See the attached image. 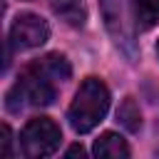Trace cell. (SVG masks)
Wrapping results in <instances>:
<instances>
[{
    "label": "cell",
    "instance_id": "6da1fadb",
    "mask_svg": "<svg viewBox=\"0 0 159 159\" xmlns=\"http://www.w3.org/2000/svg\"><path fill=\"white\" fill-rule=\"evenodd\" d=\"M57 87L60 82L35 60L32 65H27L20 75V80L10 87L7 97H5V107L15 114H20L27 107H45L52 104V99L57 97Z\"/></svg>",
    "mask_w": 159,
    "mask_h": 159
},
{
    "label": "cell",
    "instance_id": "7a4b0ae2",
    "mask_svg": "<svg viewBox=\"0 0 159 159\" xmlns=\"http://www.w3.org/2000/svg\"><path fill=\"white\" fill-rule=\"evenodd\" d=\"M109 109V89L99 77H87L82 80L80 89L75 92V99L67 109L70 127L77 134L92 132L107 114Z\"/></svg>",
    "mask_w": 159,
    "mask_h": 159
},
{
    "label": "cell",
    "instance_id": "3957f363",
    "mask_svg": "<svg viewBox=\"0 0 159 159\" xmlns=\"http://www.w3.org/2000/svg\"><path fill=\"white\" fill-rule=\"evenodd\" d=\"M99 12L112 42L129 57H137V15L132 0H99Z\"/></svg>",
    "mask_w": 159,
    "mask_h": 159
},
{
    "label": "cell",
    "instance_id": "277c9868",
    "mask_svg": "<svg viewBox=\"0 0 159 159\" xmlns=\"http://www.w3.org/2000/svg\"><path fill=\"white\" fill-rule=\"evenodd\" d=\"M60 142L62 132L50 117H32L20 132V149L27 159H42L55 154Z\"/></svg>",
    "mask_w": 159,
    "mask_h": 159
},
{
    "label": "cell",
    "instance_id": "5b68a950",
    "mask_svg": "<svg viewBox=\"0 0 159 159\" xmlns=\"http://www.w3.org/2000/svg\"><path fill=\"white\" fill-rule=\"evenodd\" d=\"M50 40V25L35 12H20L10 25V45L15 50H35Z\"/></svg>",
    "mask_w": 159,
    "mask_h": 159
},
{
    "label": "cell",
    "instance_id": "8992f818",
    "mask_svg": "<svg viewBox=\"0 0 159 159\" xmlns=\"http://www.w3.org/2000/svg\"><path fill=\"white\" fill-rule=\"evenodd\" d=\"M94 157H102V159H127L132 152H129V144L117 134V132H104L94 147H92Z\"/></svg>",
    "mask_w": 159,
    "mask_h": 159
},
{
    "label": "cell",
    "instance_id": "52a82bcc",
    "mask_svg": "<svg viewBox=\"0 0 159 159\" xmlns=\"http://www.w3.org/2000/svg\"><path fill=\"white\" fill-rule=\"evenodd\" d=\"M134 15L139 30H152L159 22V0H134Z\"/></svg>",
    "mask_w": 159,
    "mask_h": 159
},
{
    "label": "cell",
    "instance_id": "ba28073f",
    "mask_svg": "<svg viewBox=\"0 0 159 159\" xmlns=\"http://www.w3.org/2000/svg\"><path fill=\"white\" fill-rule=\"evenodd\" d=\"M117 119H119V124H122L124 129H129V132H139V127H142V112H139L134 97H127V99L119 104V109H117Z\"/></svg>",
    "mask_w": 159,
    "mask_h": 159
},
{
    "label": "cell",
    "instance_id": "9c48e42d",
    "mask_svg": "<svg viewBox=\"0 0 159 159\" xmlns=\"http://www.w3.org/2000/svg\"><path fill=\"white\" fill-rule=\"evenodd\" d=\"M10 144H12L10 127H7V124H2V144H0V154H2V157H10V154H12V152H10Z\"/></svg>",
    "mask_w": 159,
    "mask_h": 159
},
{
    "label": "cell",
    "instance_id": "30bf717a",
    "mask_svg": "<svg viewBox=\"0 0 159 159\" xmlns=\"http://www.w3.org/2000/svg\"><path fill=\"white\" fill-rule=\"evenodd\" d=\"M77 154H80V157H84V149H82L80 144H75V147H70V149H67V157H77Z\"/></svg>",
    "mask_w": 159,
    "mask_h": 159
},
{
    "label": "cell",
    "instance_id": "8fae6325",
    "mask_svg": "<svg viewBox=\"0 0 159 159\" xmlns=\"http://www.w3.org/2000/svg\"><path fill=\"white\" fill-rule=\"evenodd\" d=\"M157 55H159V40H157Z\"/></svg>",
    "mask_w": 159,
    "mask_h": 159
}]
</instances>
